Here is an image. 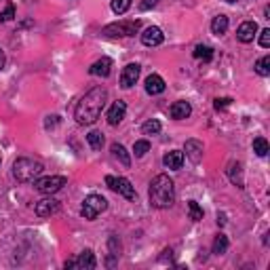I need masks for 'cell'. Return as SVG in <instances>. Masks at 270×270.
Returning a JSON list of instances; mask_svg holds the SVG:
<instances>
[{
	"mask_svg": "<svg viewBox=\"0 0 270 270\" xmlns=\"http://www.w3.org/2000/svg\"><path fill=\"white\" fill-rule=\"evenodd\" d=\"M105 101H108V91L103 87H93L89 93H85V97L76 105V110H74L76 123L78 125H93L101 116V110L105 108Z\"/></svg>",
	"mask_w": 270,
	"mask_h": 270,
	"instance_id": "cell-1",
	"label": "cell"
},
{
	"mask_svg": "<svg viewBox=\"0 0 270 270\" xmlns=\"http://www.w3.org/2000/svg\"><path fill=\"white\" fill-rule=\"evenodd\" d=\"M175 203V184L169 175L160 173L150 182V205L156 209H169Z\"/></svg>",
	"mask_w": 270,
	"mask_h": 270,
	"instance_id": "cell-2",
	"label": "cell"
},
{
	"mask_svg": "<svg viewBox=\"0 0 270 270\" xmlns=\"http://www.w3.org/2000/svg\"><path fill=\"white\" fill-rule=\"evenodd\" d=\"M44 171V165L36 158H28V156H21L13 163V178L21 184H30L34 180L40 178V173Z\"/></svg>",
	"mask_w": 270,
	"mask_h": 270,
	"instance_id": "cell-3",
	"label": "cell"
},
{
	"mask_svg": "<svg viewBox=\"0 0 270 270\" xmlns=\"http://www.w3.org/2000/svg\"><path fill=\"white\" fill-rule=\"evenodd\" d=\"M142 28V21L139 19H127V21H116V23H108L103 28V36L110 38H119V36H135Z\"/></svg>",
	"mask_w": 270,
	"mask_h": 270,
	"instance_id": "cell-4",
	"label": "cell"
},
{
	"mask_svg": "<svg viewBox=\"0 0 270 270\" xmlns=\"http://www.w3.org/2000/svg\"><path fill=\"white\" fill-rule=\"evenodd\" d=\"M105 209H108V201H105L101 194H89L85 198L83 207H80V215H83L85 220H95L99 213H103Z\"/></svg>",
	"mask_w": 270,
	"mask_h": 270,
	"instance_id": "cell-5",
	"label": "cell"
},
{
	"mask_svg": "<svg viewBox=\"0 0 270 270\" xmlns=\"http://www.w3.org/2000/svg\"><path fill=\"white\" fill-rule=\"evenodd\" d=\"M105 186H108L112 192L125 196L127 201H135V198H137L135 188L131 186V182H129L127 178H114V175H105Z\"/></svg>",
	"mask_w": 270,
	"mask_h": 270,
	"instance_id": "cell-6",
	"label": "cell"
},
{
	"mask_svg": "<svg viewBox=\"0 0 270 270\" xmlns=\"http://www.w3.org/2000/svg\"><path fill=\"white\" fill-rule=\"evenodd\" d=\"M66 184H68V178H64V175H46V178L34 180V188H36L38 192H42V194L60 192Z\"/></svg>",
	"mask_w": 270,
	"mask_h": 270,
	"instance_id": "cell-7",
	"label": "cell"
},
{
	"mask_svg": "<svg viewBox=\"0 0 270 270\" xmlns=\"http://www.w3.org/2000/svg\"><path fill=\"white\" fill-rule=\"evenodd\" d=\"M97 266V260H95V253H93L91 249H85L83 253H78L76 257H72V260H68L64 264L66 270L70 268H78V270H93Z\"/></svg>",
	"mask_w": 270,
	"mask_h": 270,
	"instance_id": "cell-8",
	"label": "cell"
},
{
	"mask_svg": "<svg viewBox=\"0 0 270 270\" xmlns=\"http://www.w3.org/2000/svg\"><path fill=\"white\" fill-rule=\"evenodd\" d=\"M60 201H55V198H42V201L36 203V207H34V211H36L38 218H51L55 213H60Z\"/></svg>",
	"mask_w": 270,
	"mask_h": 270,
	"instance_id": "cell-9",
	"label": "cell"
},
{
	"mask_svg": "<svg viewBox=\"0 0 270 270\" xmlns=\"http://www.w3.org/2000/svg\"><path fill=\"white\" fill-rule=\"evenodd\" d=\"M139 72H142V68H139V64H127L123 74H121V87L123 89H131L137 78H139Z\"/></svg>",
	"mask_w": 270,
	"mask_h": 270,
	"instance_id": "cell-10",
	"label": "cell"
},
{
	"mask_svg": "<svg viewBox=\"0 0 270 270\" xmlns=\"http://www.w3.org/2000/svg\"><path fill=\"white\" fill-rule=\"evenodd\" d=\"M203 142H198V139H188V142L184 144V152H186V156L190 158L194 165H198V163L203 160Z\"/></svg>",
	"mask_w": 270,
	"mask_h": 270,
	"instance_id": "cell-11",
	"label": "cell"
},
{
	"mask_svg": "<svg viewBox=\"0 0 270 270\" xmlns=\"http://www.w3.org/2000/svg\"><path fill=\"white\" fill-rule=\"evenodd\" d=\"M255 34H257V23L255 21H243L237 30V38L245 44H249V42H253Z\"/></svg>",
	"mask_w": 270,
	"mask_h": 270,
	"instance_id": "cell-12",
	"label": "cell"
},
{
	"mask_svg": "<svg viewBox=\"0 0 270 270\" xmlns=\"http://www.w3.org/2000/svg\"><path fill=\"white\" fill-rule=\"evenodd\" d=\"M163 40H165V34H163V30L156 26L146 28L142 34V42L146 46H158V44H163Z\"/></svg>",
	"mask_w": 270,
	"mask_h": 270,
	"instance_id": "cell-13",
	"label": "cell"
},
{
	"mask_svg": "<svg viewBox=\"0 0 270 270\" xmlns=\"http://www.w3.org/2000/svg\"><path fill=\"white\" fill-rule=\"evenodd\" d=\"M125 114H127V103H125L123 99L114 101V103H112V108L108 110V123H110L112 127L121 125L123 119H125Z\"/></svg>",
	"mask_w": 270,
	"mask_h": 270,
	"instance_id": "cell-14",
	"label": "cell"
},
{
	"mask_svg": "<svg viewBox=\"0 0 270 270\" xmlns=\"http://www.w3.org/2000/svg\"><path fill=\"white\" fill-rule=\"evenodd\" d=\"M169 114H171V119H175V121H184V119H188V116L192 114V105L188 101H175L169 108Z\"/></svg>",
	"mask_w": 270,
	"mask_h": 270,
	"instance_id": "cell-15",
	"label": "cell"
},
{
	"mask_svg": "<svg viewBox=\"0 0 270 270\" xmlns=\"http://www.w3.org/2000/svg\"><path fill=\"white\" fill-rule=\"evenodd\" d=\"M110 68H112V60H110V57H101V60H97L95 64L89 68V74L91 76L105 78V76H110Z\"/></svg>",
	"mask_w": 270,
	"mask_h": 270,
	"instance_id": "cell-16",
	"label": "cell"
},
{
	"mask_svg": "<svg viewBox=\"0 0 270 270\" xmlns=\"http://www.w3.org/2000/svg\"><path fill=\"white\" fill-rule=\"evenodd\" d=\"M163 165H165L167 169H173V171L182 169V165H184V152H180V150L167 152V154L163 156Z\"/></svg>",
	"mask_w": 270,
	"mask_h": 270,
	"instance_id": "cell-17",
	"label": "cell"
},
{
	"mask_svg": "<svg viewBox=\"0 0 270 270\" xmlns=\"http://www.w3.org/2000/svg\"><path fill=\"white\" fill-rule=\"evenodd\" d=\"M165 80H163L158 74H150L146 78V93L148 95H160L163 91H165Z\"/></svg>",
	"mask_w": 270,
	"mask_h": 270,
	"instance_id": "cell-18",
	"label": "cell"
},
{
	"mask_svg": "<svg viewBox=\"0 0 270 270\" xmlns=\"http://www.w3.org/2000/svg\"><path fill=\"white\" fill-rule=\"evenodd\" d=\"M226 173H228V180H230L234 186H239V188L245 186V180H243V165H241V163H230L228 169H226Z\"/></svg>",
	"mask_w": 270,
	"mask_h": 270,
	"instance_id": "cell-19",
	"label": "cell"
},
{
	"mask_svg": "<svg viewBox=\"0 0 270 270\" xmlns=\"http://www.w3.org/2000/svg\"><path fill=\"white\" fill-rule=\"evenodd\" d=\"M110 150H112V156H114V158H119L123 167H131V156H129V152L125 150L123 144L114 142V144L110 146Z\"/></svg>",
	"mask_w": 270,
	"mask_h": 270,
	"instance_id": "cell-20",
	"label": "cell"
},
{
	"mask_svg": "<svg viewBox=\"0 0 270 270\" xmlns=\"http://www.w3.org/2000/svg\"><path fill=\"white\" fill-rule=\"evenodd\" d=\"M228 26H230L228 17L226 15H218V17H213V21H211V32H213L215 36H222V34L228 32Z\"/></svg>",
	"mask_w": 270,
	"mask_h": 270,
	"instance_id": "cell-21",
	"label": "cell"
},
{
	"mask_svg": "<svg viewBox=\"0 0 270 270\" xmlns=\"http://www.w3.org/2000/svg\"><path fill=\"white\" fill-rule=\"evenodd\" d=\"M211 251H213L215 255H222L228 251V237L226 234H218V237L213 239V247H211Z\"/></svg>",
	"mask_w": 270,
	"mask_h": 270,
	"instance_id": "cell-22",
	"label": "cell"
},
{
	"mask_svg": "<svg viewBox=\"0 0 270 270\" xmlns=\"http://www.w3.org/2000/svg\"><path fill=\"white\" fill-rule=\"evenodd\" d=\"M196 60H203V62H211L213 60V49L211 46H207V44H198V46H194V53H192Z\"/></svg>",
	"mask_w": 270,
	"mask_h": 270,
	"instance_id": "cell-23",
	"label": "cell"
},
{
	"mask_svg": "<svg viewBox=\"0 0 270 270\" xmlns=\"http://www.w3.org/2000/svg\"><path fill=\"white\" fill-rule=\"evenodd\" d=\"M255 72L260 76H270V55H264L262 60L255 62Z\"/></svg>",
	"mask_w": 270,
	"mask_h": 270,
	"instance_id": "cell-24",
	"label": "cell"
},
{
	"mask_svg": "<svg viewBox=\"0 0 270 270\" xmlns=\"http://www.w3.org/2000/svg\"><path fill=\"white\" fill-rule=\"evenodd\" d=\"M253 152L257 156H266L268 152H270V146H268V142L264 137H255L253 139Z\"/></svg>",
	"mask_w": 270,
	"mask_h": 270,
	"instance_id": "cell-25",
	"label": "cell"
},
{
	"mask_svg": "<svg viewBox=\"0 0 270 270\" xmlns=\"http://www.w3.org/2000/svg\"><path fill=\"white\" fill-rule=\"evenodd\" d=\"M142 131H144V135H156V133H160V123L156 119H150L142 125Z\"/></svg>",
	"mask_w": 270,
	"mask_h": 270,
	"instance_id": "cell-26",
	"label": "cell"
},
{
	"mask_svg": "<svg viewBox=\"0 0 270 270\" xmlns=\"http://www.w3.org/2000/svg\"><path fill=\"white\" fill-rule=\"evenodd\" d=\"M87 142H89V146H91L93 150H99V148L103 146V135H101L99 131H91V133L87 135Z\"/></svg>",
	"mask_w": 270,
	"mask_h": 270,
	"instance_id": "cell-27",
	"label": "cell"
},
{
	"mask_svg": "<svg viewBox=\"0 0 270 270\" xmlns=\"http://www.w3.org/2000/svg\"><path fill=\"white\" fill-rule=\"evenodd\" d=\"M188 213H190V220H194V222L203 220V209L196 201H188Z\"/></svg>",
	"mask_w": 270,
	"mask_h": 270,
	"instance_id": "cell-28",
	"label": "cell"
},
{
	"mask_svg": "<svg viewBox=\"0 0 270 270\" xmlns=\"http://www.w3.org/2000/svg\"><path fill=\"white\" fill-rule=\"evenodd\" d=\"M148 150H150V142H148V139H139V142L133 144V154H135L137 158H142Z\"/></svg>",
	"mask_w": 270,
	"mask_h": 270,
	"instance_id": "cell-29",
	"label": "cell"
},
{
	"mask_svg": "<svg viewBox=\"0 0 270 270\" xmlns=\"http://www.w3.org/2000/svg\"><path fill=\"white\" fill-rule=\"evenodd\" d=\"M131 7V0H112V11L116 15H123Z\"/></svg>",
	"mask_w": 270,
	"mask_h": 270,
	"instance_id": "cell-30",
	"label": "cell"
},
{
	"mask_svg": "<svg viewBox=\"0 0 270 270\" xmlns=\"http://www.w3.org/2000/svg\"><path fill=\"white\" fill-rule=\"evenodd\" d=\"M15 17V5H7V9L3 11V13H0V21H11Z\"/></svg>",
	"mask_w": 270,
	"mask_h": 270,
	"instance_id": "cell-31",
	"label": "cell"
},
{
	"mask_svg": "<svg viewBox=\"0 0 270 270\" xmlns=\"http://www.w3.org/2000/svg\"><path fill=\"white\" fill-rule=\"evenodd\" d=\"M108 245H110V253H112L114 257L119 255V251H121V241H119V237H116V234H112V237H110Z\"/></svg>",
	"mask_w": 270,
	"mask_h": 270,
	"instance_id": "cell-32",
	"label": "cell"
},
{
	"mask_svg": "<svg viewBox=\"0 0 270 270\" xmlns=\"http://www.w3.org/2000/svg\"><path fill=\"white\" fill-rule=\"evenodd\" d=\"M230 103H232V99H230V97H218V99H215V103H213V108L220 112V110H226Z\"/></svg>",
	"mask_w": 270,
	"mask_h": 270,
	"instance_id": "cell-33",
	"label": "cell"
},
{
	"mask_svg": "<svg viewBox=\"0 0 270 270\" xmlns=\"http://www.w3.org/2000/svg\"><path fill=\"white\" fill-rule=\"evenodd\" d=\"M260 44L264 46V49H268V46H270V30L268 28L260 32Z\"/></svg>",
	"mask_w": 270,
	"mask_h": 270,
	"instance_id": "cell-34",
	"label": "cell"
},
{
	"mask_svg": "<svg viewBox=\"0 0 270 270\" xmlns=\"http://www.w3.org/2000/svg\"><path fill=\"white\" fill-rule=\"evenodd\" d=\"M156 5H158V0H142V3H139V11H150Z\"/></svg>",
	"mask_w": 270,
	"mask_h": 270,
	"instance_id": "cell-35",
	"label": "cell"
},
{
	"mask_svg": "<svg viewBox=\"0 0 270 270\" xmlns=\"http://www.w3.org/2000/svg\"><path fill=\"white\" fill-rule=\"evenodd\" d=\"M5 64H7V57H5L3 46H0V72H3V70H5Z\"/></svg>",
	"mask_w": 270,
	"mask_h": 270,
	"instance_id": "cell-36",
	"label": "cell"
},
{
	"mask_svg": "<svg viewBox=\"0 0 270 270\" xmlns=\"http://www.w3.org/2000/svg\"><path fill=\"white\" fill-rule=\"evenodd\" d=\"M218 224H220V226H224V224H226V215H224V213H220V215H218Z\"/></svg>",
	"mask_w": 270,
	"mask_h": 270,
	"instance_id": "cell-37",
	"label": "cell"
},
{
	"mask_svg": "<svg viewBox=\"0 0 270 270\" xmlns=\"http://www.w3.org/2000/svg\"><path fill=\"white\" fill-rule=\"evenodd\" d=\"M228 3H239V0H228Z\"/></svg>",
	"mask_w": 270,
	"mask_h": 270,
	"instance_id": "cell-38",
	"label": "cell"
},
{
	"mask_svg": "<svg viewBox=\"0 0 270 270\" xmlns=\"http://www.w3.org/2000/svg\"><path fill=\"white\" fill-rule=\"evenodd\" d=\"M0 163H3V160H0Z\"/></svg>",
	"mask_w": 270,
	"mask_h": 270,
	"instance_id": "cell-39",
	"label": "cell"
}]
</instances>
